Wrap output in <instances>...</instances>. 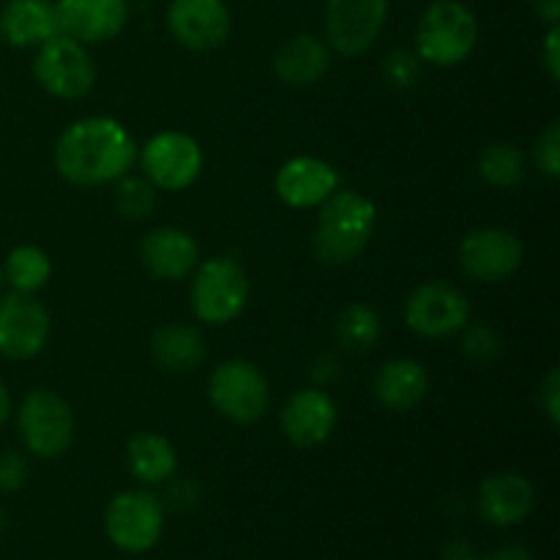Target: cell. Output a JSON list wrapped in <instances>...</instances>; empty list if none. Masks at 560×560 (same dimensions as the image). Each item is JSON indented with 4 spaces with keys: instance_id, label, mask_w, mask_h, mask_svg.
Wrapping results in <instances>:
<instances>
[{
    "instance_id": "f35d334b",
    "label": "cell",
    "mask_w": 560,
    "mask_h": 560,
    "mask_svg": "<svg viewBox=\"0 0 560 560\" xmlns=\"http://www.w3.org/2000/svg\"><path fill=\"white\" fill-rule=\"evenodd\" d=\"M3 525H5V517H3V512H0V534H3Z\"/></svg>"
},
{
    "instance_id": "8fae6325",
    "label": "cell",
    "mask_w": 560,
    "mask_h": 560,
    "mask_svg": "<svg viewBox=\"0 0 560 560\" xmlns=\"http://www.w3.org/2000/svg\"><path fill=\"white\" fill-rule=\"evenodd\" d=\"M388 20V0H326V44L345 58L372 49Z\"/></svg>"
},
{
    "instance_id": "d6986e66",
    "label": "cell",
    "mask_w": 560,
    "mask_h": 560,
    "mask_svg": "<svg viewBox=\"0 0 560 560\" xmlns=\"http://www.w3.org/2000/svg\"><path fill=\"white\" fill-rule=\"evenodd\" d=\"M536 501L534 485L517 470L492 474L479 487V512L495 528H512L530 514Z\"/></svg>"
},
{
    "instance_id": "f546056e",
    "label": "cell",
    "mask_w": 560,
    "mask_h": 560,
    "mask_svg": "<svg viewBox=\"0 0 560 560\" xmlns=\"http://www.w3.org/2000/svg\"><path fill=\"white\" fill-rule=\"evenodd\" d=\"M468 334H465V353L476 361H490L495 359L498 350H501V339L492 331L490 326H465Z\"/></svg>"
},
{
    "instance_id": "f1b7e54d",
    "label": "cell",
    "mask_w": 560,
    "mask_h": 560,
    "mask_svg": "<svg viewBox=\"0 0 560 560\" xmlns=\"http://www.w3.org/2000/svg\"><path fill=\"white\" fill-rule=\"evenodd\" d=\"M534 164L550 180L560 178V124L552 120L534 142Z\"/></svg>"
},
{
    "instance_id": "1f68e13d",
    "label": "cell",
    "mask_w": 560,
    "mask_h": 560,
    "mask_svg": "<svg viewBox=\"0 0 560 560\" xmlns=\"http://www.w3.org/2000/svg\"><path fill=\"white\" fill-rule=\"evenodd\" d=\"M539 405L552 427L560 424V372L550 370L539 386Z\"/></svg>"
},
{
    "instance_id": "d590c367",
    "label": "cell",
    "mask_w": 560,
    "mask_h": 560,
    "mask_svg": "<svg viewBox=\"0 0 560 560\" xmlns=\"http://www.w3.org/2000/svg\"><path fill=\"white\" fill-rule=\"evenodd\" d=\"M487 560H534V556H530L523 545H506Z\"/></svg>"
},
{
    "instance_id": "52a82bcc",
    "label": "cell",
    "mask_w": 560,
    "mask_h": 560,
    "mask_svg": "<svg viewBox=\"0 0 560 560\" xmlns=\"http://www.w3.org/2000/svg\"><path fill=\"white\" fill-rule=\"evenodd\" d=\"M33 77L49 96L82 98L96 85V63L85 44L58 33L49 42L38 44Z\"/></svg>"
},
{
    "instance_id": "30bf717a",
    "label": "cell",
    "mask_w": 560,
    "mask_h": 560,
    "mask_svg": "<svg viewBox=\"0 0 560 560\" xmlns=\"http://www.w3.org/2000/svg\"><path fill=\"white\" fill-rule=\"evenodd\" d=\"M474 306L459 288L446 282L419 284L405 301V323L410 331L427 339H443L463 331L470 323Z\"/></svg>"
},
{
    "instance_id": "4fadbf2b",
    "label": "cell",
    "mask_w": 560,
    "mask_h": 560,
    "mask_svg": "<svg viewBox=\"0 0 560 560\" xmlns=\"http://www.w3.org/2000/svg\"><path fill=\"white\" fill-rule=\"evenodd\" d=\"M167 31L191 52H211L228 44L233 14L224 0H170Z\"/></svg>"
},
{
    "instance_id": "9c48e42d",
    "label": "cell",
    "mask_w": 560,
    "mask_h": 560,
    "mask_svg": "<svg viewBox=\"0 0 560 560\" xmlns=\"http://www.w3.org/2000/svg\"><path fill=\"white\" fill-rule=\"evenodd\" d=\"M140 164L153 189L184 191L200 178L206 156L195 137L184 131H159L142 148Z\"/></svg>"
},
{
    "instance_id": "4dcf8cb0",
    "label": "cell",
    "mask_w": 560,
    "mask_h": 560,
    "mask_svg": "<svg viewBox=\"0 0 560 560\" xmlns=\"http://www.w3.org/2000/svg\"><path fill=\"white\" fill-rule=\"evenodd\" d=\"M27 479V463L16 452H0V495L16 492Z\"/></svg>"
},
{
    "instance_id": "836d02e7",
    "label": "cell",
    "mask_w": 560,
    "mask_h": 560,
    "mask_svg": "<svg viewBox=\"0 0 560 560\" xmlns=\"http://www.w3.org/2000/svg\"><path fill=\"white\" fill-rule=\"evenodd\" d=\"M541 60L550 74L552 82L560 80V25H550L545 36V47H541Z\"/></svg>"
},
{
    "instance_id": "7a4b0ae2",
    "label": "cell",
    "mask_w": 560,
    "mask_h": 560,
    "mask_svg": "<svg viewBox=\"0 0 560 560\" xmlns=\"http://www.w3.org/2000/svg\"><path fill=\"white\" fill-rule=\"evenodd\" d=\"M377 228V208L359 191H334L320 206L315 228V257L326 266H348L364 255Z\"/></svg>"
},
{
    "instance_id": "8992f818",
    "label": "cell",
    "mask_w": 560,
    "mask_h": 560,
    "mask_svg": "<svg viewBox=\"0 0 560 560\" xmlns=\"http://www.w3.org/2000/svg\"><path fill=\"white\" fill-rule=\"evenodd\" d=\"M16 427L27 452L42 459L60 457L74 443V410L63 397L47 388H36L22 399Z\"/></svg>"
},
{
    "instance_id": "484cf974",
    "label": "cell",
    "mask_w": 560,
    "mask_h": 560,
    "mask_svg": "<svg viewBox=\"0 0 560 560\" xmlns=\"http://www.w3.org/2000/svg\"><path fill=\"white\" fill-rule=\"evenodd\" d=\"M479 175L495 189H514L528 175V162L512 142H492L481 151Z\"/></svg>"
},
{
    "instance_id": "277c9868",
    "label": "cell",
    "mask_w": 560,
    "mask_h": 560,
    "mask_svg": "<svg viewBox=\"0 0 560 560\" xmlns=\"http://www.w3.org/2000/svg\"><path fill=\"white\" fill-rule=\"evenodd\" d=\"M252 284L249 273L233 257H211L195 271L189 288L191 312L208 326H228L246 310Z\"/></svg>"
},
{
    "instance_id": "d6a6232c",
    "label": "cell",
    "mask_w": 560,
    "mask_h": 560,
    "mask_svg": "<svg viewBox=\"0 0 560 560\" xmlns=\"http://www.w3.org/2000/svg\"><path fill=\"white\" fill-rule=\"evenodd\" d=\"M386 74L392 77V82H397V85H410V82L416 80V74H419V60L410 52H405V49H397V52H392V58H388Z\"/></svg>"
},
{
    "instance_id": "ba28073f",
    "label": "cell",
    "mask_w": 560,
    "mask_h": 560,
    "mask_svg": "<svg viewBox=\"0 0 560 560\" xmlns=\"http://www.w3.org/2000/svg\"><path fill=\"white\" fill-rule=\"evenodd\" d=\"M104 530L120 552L153 550L164 534V503L148 490L118 492L104 512Z\"/></svg>"
},
{
    "instance_id": "7c38bea8",
    "label": "cell",
    "mask_w": 560,
    "mask_h": 560,
    "mask_svg": "<svg viewBox=\"0 0 560 560\" xmlns=\"http://www.w3.org/2000/svg\"><path fill=\"white\" fill-rule=\"evenodd\" d=\"M49 339V312L31 293L0 299V355L9 361H31Z\"/></svg>"
},
{
    "instance_id": "ffe728a7",
    "label": "cell",
    "mask_w": 560,
    "mask_h": 560,
    "mask_svg": "<svg viewBox=\"0 0 560 560\" xmlns=\"http://www.w3.org/2000/svg\"><path fill=\"white\" fill-rule=\"evenodd\" d=\"M331 69V47L315 33L290 36L273 55V74L293 88L315 85Z\"/></svg>"
},
{
    "instance_id": "ac0fdd59",
    "label": "cell",
    "mask_w": 560,
    "mask_h": 560,
    "mask_svg": "<svg viewBox=\"0 0 560 560\" xmlns=\"http://www.w3.org/2000/svg\"><path fill=\"white\" fill-rule=\"evenodd\" d=\"M197 252L195 238L180 228H164L151 230L140 244V260L145 271L153 279H164V282H180L189 277L197 268Z\"/></svg>"
},
{
    "instance_id": "7402d4cb",
    "label": "cell",
    "mask_w": 560,
    "mask_h": 560,
    "mask_svg": "<svg viewBox=\"0 0 560 560\" xmlns=\"http://www.w3.org/2000/svg\"><path fill=\"white\" fill-rule=\"evenodd\" d=\"M430 394V375L416 359H394L375 375V397L394 413L419 408Z\"/></svg>"
},
{
    "instance_id": "5b68a950",
    "label": "cell",
    "mask_w": 560,
    "mask_h": 560,
    "mask_svg": "<svg viewBox=\"0 0 560 560\" xmlns=\"http://www.w3.org/2000/svg\"><path fill=\"white\" fill-rule=\"evenodd\" d=\"M208 399L233 424H255L271 408V388L255 361L228 359L211 372Z\"/></svg>"
},
{
    "instance_id": "6da1fadb",
    "label": "cell",
    "mask_w": 560,
    "mask_h": 560,
    "mask_svg": "<svg viewBox=\"0 0 560 560\" xmlns=\"http://www.w3.org/2000/svg\"><path fill=\"white\" fill-rule=\"evenodd\" d=\"M55 170L69 184L93 189L129 175L137 162V142L120 120L107 115L74 120L55 142Z\"/></svg>"
},
{
    "instance_id": "74e56055",
    "label": "cell",
    "mask_w": 560,
    "mask_h": 560,
    "mask_svg": "<svg viewBox=\"0 0 560 560\" xmlns=\"http://www.w3.org/2000/svg\"><path fill=\"white\" fill-rule=\"evenodd\" d=\"M11 416V394L9 388H5V383L0 381V424H5Z\"/></svg>"
},
{
    "instance_id": "cb8c5ba5",
    "label": "cell",
    "mask_w": 560,
    "mask_h": 560,
    "mask_svg": "<svg viewBox=\"0 0 560 560\" xmlns=\"http://www.w3.org/2000/svg\"><path fill=\"white\" fill-rule=\"evenodd\" d=\"M151 355L164 372H195L206 359V339L191 326H164L153 334Z\"/></svg>"
},
{
    "instance_id": "4316f807",
    "label": "cell",
    "mask_w": 560,
    "mask_h": 560,
    "mask_svg": "<svg viewBox=\"0 0 560 560\" xmlns=\"http://www.w3.org/2000/svg\"><path fill=\"white\" fill-rule=\"evenodd\" d=\"M383 334L381 315L372 306L350 304L337 317V339L350 353H366L377 345Z\"/></svg>"
},
{
    "instance_id": "603a6c76",
    "label": "cell",
    "mask_w": 560,
    "mask_h": 560,
    "mask_svg": "<svg viewBox=\"0 0 560 560\" xmlns=\"http://www.w3.org/2000/svg\"><path fill=\"white\" fill-rule=\"evenodd\" d=\"M126 468L140 485H162L175 476L178 454L159 432H137L126 443Z\"/></svg>"
},
{
    "instance_id": "9a60e30c",
    "label": "cell",
    "mask_w": 560,
    "mask_h": 560,
    "mask_svg": "<svg viewBox=\"0 0 560 560\" xmlns=\"http://www.w3.org/2000/svg\"><path fill=\"white\" fill-rule=\"evenodd\" d=\"M63 36L80 44H104L129 22V0H55Z\"/></svg>"
},
{
    "instance_id": "2e32d148",
    "label": "cell",
    "mask_w": 560,
    "mask_h": 560,
    "mask_svg": "<svg viewBox=\"0 0 560 560\" xmlns=\"http://www.w3.org/2000/svg\"><path fill=\"white\" fill-rule=\"evenodd\" d=\"M282 432L293 446L315 448L323 446L334 435L339 421L337 402L320 388H301L284 402Z\"/></svg>"
},
{
    "instance_id": "d4e9b609",
    "label": "cell",
    "mask_w": 560,
    "mask_h": 560,
    "mask_svg": "<svg viewBox=\"0 0 560 560\" xmlns=\"http://www.w3.org/2000/svg\"><path fill=\"white\" fill-rule=\"evenodd\" d=\"M49 277H52V262H49L47 252L33 244L11 249L3 262V282L14 293L36 295L49 282Z\"/></svg>"
},
{
    "instance_id": "44dd1931",
    "label": "cell",
    "mask_w": 560,
    "mask_h": 560,
    "mask_svg": "<svg viewBox=\"0 0 560 560\" xmlns=\"http://www.w3.org/2000/svg\"><path fill=\"white\" fill-rule=\"evenodd\" d=\"M58 33L52 0H5L0 9V38L9 47H38Z\"/></svg>"
},
{
    "instance_id": "83f0119b",
    "label": "cell",
    "mask_w": 560,
    "mask_h": 560,
    "mask_svg": "<svg viewBox=\"0 0 560 560\" xmlns=\"http://www.w3.org/2000/svg\"><path fill=\"white\" fill-rule=\"evenodd\" d=\"M115 206L124 217L129 219H145L148 213L156 208V191H153L151 180L142 178H120L118 189H115Z\"/></svg>"
},
{
    "instance_id": "e0dca14e",
    "label": "cell",
    "mask_w": 560,
    "mask_h": 560,
    "mask_svg": "<svg viewBox=\"0 0 560 560\" xmlns=\"http://www.w3.org/2000/svg\"><path fill=\"white\" fill-rule=\"evenodd\" d=\"M273 186L284 206L306 211L320 208L339 189V173L317 156H295L279 167Z\"/></svg>"
},
{
    "instance_id": "5bb4252c",
    "label": "cell",
    "mask_w": 560,
    "mask_h": 560,
    "mask_svg": "<svg viewBox=\"0 0 560 560\" xmlns=\"http://www.w3.org/2000/svg\"><path fill=\"white\" fill-rule=\"evenodd\" d=\"M459 266L479 282H503L523 266V241L506 228L474 230L459 244Z\"/></svg>"
},
{
    "instance_id": "3957f363",
    "label": "cell",
    "mask_w": 560,
    "mask_h": 560,
    "mask_svg": "<svg viewBox=\"0 0 560 560\" xmlns=\"http://www.w3.org/2000/svg\"><path fill=\"white\" fill-rule=\"evenodd\" d=\"M479 44V20L463 0H435L416 27V52L424 63L452 69L470 58Z\"/></svg>"
},
{
    "instance_id": "ab89813d",
    "label": "cell",
    "mask_w": 560,
    "mask_h": 560,
    "mask_svg": "<svg viewBox=\"0 0 560 560\" xmlns=\"http://www.w3.org/2000/svg\"><path fill=\"white\" fill-rule=\"evenodd\" d=\"M3 284H5V282H3V268H0V288H3Z\"/></svg>"
},
{
    "instance_id": "8d00e7d4",
    "label": "cell",
    "mask_w": 560,
    "mask_h": 560,
    "mask_svg": "<svg viewBox=\"0 0 560 560\" xmlns=\"http://www.w3.org/2000/svg\"><path fill=\"white\" fill-rule=\"evenodd\" d=\"M443 560H476V556L465 541H452L446 552H443Z\"/></svg>"
},
{
    "instance_id": "e575fe53",
    "label": "cell",
    "mask_w": 560,
    "mask_h": 560,
    "mask_svg": "<svg viewBox=\"0 0 560 560\" xmlns=\"http://www.w3.org/2000/svg\"><path fill=\"white\" fill-rule=\"evenodd\" d=\"M530 5L547 25H558L560 22V0H530Z\"/></svg>"
}]
</instances>
